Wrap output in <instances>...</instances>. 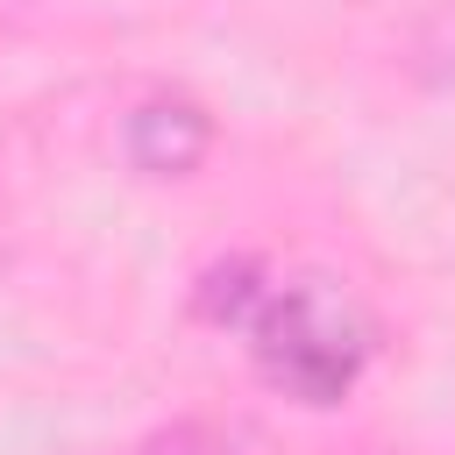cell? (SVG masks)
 <instances>
[{"label": "cell", "mask_w": 455, "mask_h": 455, "mask_svg": "<svg viewBox=\"0 0 455 455\" xmlns=\"http://www.w3.org/2000/svg\"><path fill=\"white\" fill-rule=\"evenodd\" d=\"M213 313H228V320H242L249 334H256V363L284 384V391H299V398H313V405H334L348 384H355V370H363V355H370V327H363V313L341 299V291H327V284H249V270L235 263V270H220L213 277Z\"/></svg>", "instance_id": "1"}, {"label": "cell", "mask_w": 455, "mask_h": 455, "mask_svg": "<svg viewBox=\"0 0 455 455\" xmlns=\"http://www.w3.org/2000/svg\"><path fill=\"white\" fill-rule=\"evenodd\" d=\"M128 149H135V164H142V171H185V164L206 149V114H199V107H185V100H156V107H142V114H135Z\"/></svg>", "instance_id": "2"}, {"label": "cell", "mask_w": 455, "mask_h": 455, "mask_svg": "<svg viewBox=\"0 0 455 455\" xmlns=\"http://www.w3.org/2000/svg\"><path fill=\"white\" fill-rule=\"evenodd\" d=\"M142 455H220V441H206L199 427H185V434H171V441H156V448H142Z\"/></svg>", "instance_id": "3"}]
</instances>
